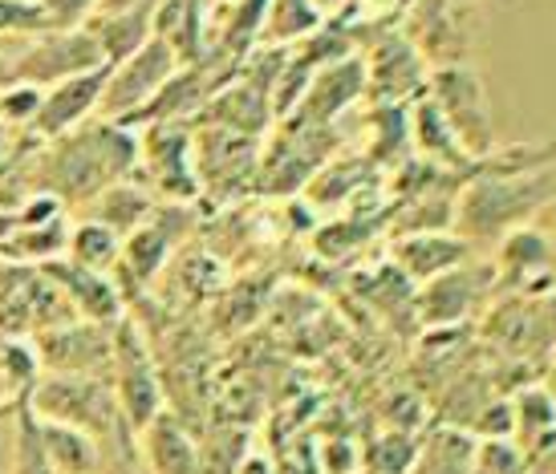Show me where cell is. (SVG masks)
<instances>
[{
    "label": "cell",
    "instance_id": "1",
    "mask_svg": "<svg viewBox=\"0 0 556 474\" xmlns=\"http://www.w3.org/2000/svg\"><path fill=\"white\" fill-rule=\"evenodd\" d=\"M139 167V134L123 123H93L46 142L33 154L37 195H49L62 207H86L110 183H123Z\"/></svg>",
    "mask_w": 556,
    "mask_h": 474
},
{
    "label": "cell",
    "instance_id": "2",
    "mask_svg": "<svg viewBox=\"0 0 556 474\" xmlns=\"http://www.w3.org/2000/svg\"><path fill=\"white\" fill-rule=\"evenodd\" d=\"M556 200V158L541 163H492L479 167L476 183L464 187L459 203L451 207L455 215V231L467 244L479 240H504L508 231L536 223V215Z\"/></svg>",
    "mask_w": 556,
    "mask_h": 474
},
{
    "label": "cell",
    "instance_id": "3",
    "mask_svg": "<svg viewBox=\"0 0 556 474\" xmlns=\"http://www.w3.org/2000/svg\"><path fill=\"white\" fill-rule=\"evenodd\" d=\"M25 401L41 422L81 430L102 446L110 438H130L110 373H41V382L33 385Z\"/></svg>",
    "mask_w": 556,
    "mask_h": 474
},
{
    "label": "cell",
    "instance_id": "4",
    "mask_svg": "<svg viewBox=\"0 0 556 474\" xmlns=\"http://www.w3.org/2000/svg\"><path fill=\"white\" fill-rule=\"evenodd\" d=\"M0 49L9 53L13 74L21 86L33 90H49L58 81L70 77L93 74V69H106V57L98 41L90 37V29H46L33 33V37H16V41H0Z\"/></svg>",
    "mask_w": 556,
    "mask_h": 474
},
{
    "label": "cell",
    "instance_id": "5",
    "mask_svg": "<svg viewBox=\"0 0 556 474\" xmlns=\"http://www.w3.org/2000/svg\"><path fill=\"white\" fill-rule=\"evenodd\" d=\"M179 74V57L163 37H151L142 49H135L126 62L106 65V86H102V102H98V118L102 123L130 126L142 110L151 106L163 86Z\"/></svg>",
    "mask_w": 556,
    "mask_h": 474
},
{
    "label": "cell",
    "instance_id": "6",
    "mask_svg": "<svg viewBox=\"0 0 556 474\" xmlns=\"http://www.w3.org/2000/svg\"><path fill=\"white\" fill-rule=\"evenodd\" d=\"M110 385L123 410V422L130 434H139L159 410H163V377L155 369L151 345L142 337V329L130 317L114 324V361H110Z\"/></svg>",
    "mask_w": 556,
    "mask_h": 474
},
{
    "label": "cell",
    "instance_id": "7",
    "mask_svg": "<svg viewBox=\"0 0 556 474\" xmlns=\"http://www.w3.org/2000/svg\"><path fill=\"white\" fill-rule=\"evenodd\" d=\"M33 349L46 373H110L114 361V324L70 321L33 333Z\"/></svg>",
    "mask_w": 556,
    "mask_h": 474
},
{
    "label": "cell",
    "instance_id": "8",
    "mask_svg": "<svg viewBox=\"0 0 556 474\" xmlns=\"http://www.w3.org/2000/svg\"><path fill=\"white\" fill-rule=\"evenodd\" d=\"M139 163L147 167L155 191L170 200H187L200 191L195 158H191V130L184 123H151L139 142Z\"/></svg>",
    "mask_w": 556,
    "mask_h": 474
},
{
    "label": "cell",
    "instance_id": "9",
    "mask_svg": "<svg viewBox=\"0 0 556 474\" xmlns=\"http://www.w3.org/2000/svg\"><path fill=\"white\" fill-rule=\"evenodd\" d=\"M102 86H106V69H93V74L70 77V81H58V86L41 90V106H37L25 134L33 142H53V138L86 126L98 114Z\"/></svg>",
    "mask_w": 556,
    "mask_h": 474
},
{
    "label": "cell",
    "instance_id": "10",
    "mask_svg": "<svg viewBox=\"0 0 556 474\" xmlns=\"http://www.w3.org/2000/svg\"><path fill=\"white\" fill-rule=\"evenodd\" d=\"M447 130L455 134V142L464 151L479 154L492 146V126H488V106H483V86L476 74L467 69H447V74L434 77V102H431Z\"/></svg>",
    "mask_w": 556,
    "mask_h": 474
},
{
    "label": "cell",
    "instance_id": "11",
    "mask_svg": "<svg viewBox=\"0 0 556 474\" xmlns=\"http://www.w3.org/2000/svg\"><path fill=\"white\" fill-rule=\"evenodd\" d=\"M41 272L49 276V284L62 292V300L70 305L74 317L81 321H98V324H118L126 317V300L118 284L102 272H90V268H81V264L65 260H46L41 264Z\"/></svg>",
    "mask_w": 556,
    "mask_h": 474
},
{
    "label": "cell",
    "instance_id": "12",
    "mask_svg": "<svg viewBox=\"0 0 556 474\" xmlns=\"http://www.w3.org/2000/svg\"><path fill=\"white\" fill-rule=\"evenodd\" d=\"M495 284H504V289L536 284V289H544V292L556 284V247L548 244V235H544L536 223L508 231V235L500 240Z\"/></svg>",
    "mask_w": 556,
    "mask_h": 474
},
{
    "label": "cell",
    "instance_id": "13",
    "mask_svg": "<svg viewBox=\"0 0 556 474\" xmlns=\"http://www.w3.org/2000/svg\"><path fill=\"white\" fill-rule=\"evenodd\" d=\"M139 446L147 474H200V446L175 410H159L139 430Z\"/></svg>",
    "mask_w": 556,
    "mask_h": 474
},
{
    "label": "cell",
    "instance_id": "14",
    "mask_svg": "<svg viewBox=\"0 0 556 474\" xmlns=\"http://www.w3.org/2000/svg\"><path fill=\"white\" fill-rule=\"evenodd\" d=\"M467 260H471V244L464 235H447V231H415L394 247V264L402 268V276L422 280V284Z\"/></svg>",
    "mask_w": 556,
    "mask_h": 474
},
{
    "label": "cell",
    "instance_id": "15",
    "mask_svg": "<svg viewBox=\"0 0 556 474\" xmlns=\"http://www.w3.org/2000/svg\"><path fill=\"white\" fill-rule=\"evenodd\" d=\"M155 207H159V200L147 187H139L135 179H123V183H110L93 203H86V219L102 223V228H110L118 240H126L130 231L142 228V223L151 219Z\"/></svg>",
    "mask_w": 556,
    "mask_h": 474
},
{
    "label": "cell",
    "instance_id": "16",
    "mask_svg": "<svg viewBox=\"0 0 556 474\" xmlns=\"http://www.w3.org/2000/svg\"><path fill=\"white\" fill-rule=\"evenodd\" d=\"M90 37L98 41L106 65L126 62L135 49L155 37V9H130V13H93L86 21Z\"/></svg>",
    "mask_w": 556,
    "mask_h": 474
},
{
    "label": "cell",
    "instance_id": "17",
    "mask_svg": "<svg viewBox=\"0 0 556 474\" xmlns=\"http://www.w3.org/2000/svg\"><path fill=\"white\" fill-rule=\"evenodd\" d=\"M170 247H175V228L167 223V207H155L151 219L123 240V260H118V268L130 272L135 280H142V284H151L163 272Z\"/></svg>",
    "mask_w": 556,
    "mask_h": 474
},
{
    "label": "cell",
    "instance_id": "18",
    "mask_svg": "<svg viewBox=\"0 0 556 474\" xmlns=\"http://www.w3.org/2000/svg\"><path fill=\"white\" fill-rule=\"evenodd\" d=\"M479 296L476 272H471V260L451 268V272L427 280V292L418 296V308H422V321L427 324H455L464 321L471 305Z\"/></svg>",
    "mask_w": 556,
    "mask_h": 474
},
{
    "label": "cell",
    "instance_id": "19",
    "mask_svg": "<svg viewBox=\"0 0 556 474\" xmlns=\"http://www.w3.org/2000/svg\"><path fill=\"white\" fill-rule=\"evenodd\" d=\"M37 418V413H33ZM41 422V418H37ZM41 446L46 459L58 474H102L106 471V446L81 434V430L58 426V422H41Z\"/></svg>",
    "mask_w": 556,
    "mask_h": 474
},
{
    "label": "cell",
    "instance_id": "20",
    "mask_svg": "<svg viewBox=\"0 0 556 474\" xmlns=\"http://www.w3.org/2000/svg\"><path fill=\"white\" fill-rule=\"evenodd\" d=\"M65 260L81 264V268H90V272L110 276L118 268V260H123V240L110 228H102V223L81 219V223H74L70 235H65Z\"/></svg>",
    "mask_w": 556,
    "mask_h": 474
},
{
    "label": "cell",
    "instance_id": "21",
    "mask_svg": "<svg viewBox=\"0 0 556 474\" xmlns=\"http://www.w3.org/2000/svg\"><path fill=\"white\" fill-rule=\"evenodd\" d=\"M317 21H321V13L313 9V0H268V13H264L273 41L305 37L309 29H317Z\"/></svg>",
    "mask_w": 556,
    "mask_h": 474
},
{
    "label": "cell",
    "instance_id": "22",
    "mask_svg": "<svg viewBox=\"0 0 556 474\" xmlns=\"http://www.w3.org/2000/svg\"><path fill=\"white\" fill-rule=\"evenodd\" d=\"M511 426H525L528 443L556 430V406L541 385H536V389H525V394L516 398V406H511Z\"/></svg>",
    "mask_w": 556,
    "mask_h": 474
},
{
    "label": "cell",
    "instance_id": "23",
    "mask_svg": "<svg viewBox=\"0 0 556 474\" xmlns=\"http://www.w3.org/2000/svg\"><path fill=\"white\" fill-rule=\"evenodd\" d=\"M46 29H81L93 16L98 0H33Z\"/></svg>",
    "mask_w": 556,
    "mask_h": 474
},
{
    "label": "cell",
    "instance_id": "24",
    "mask_svg": "<svg viewBox=\"0 0 556 474\" xmlns=\"http://www.w3.org/2000/svg\"><path fill=\"white\" fill-rule=\"evenodd\" d=\"M520 471H525V459H520L504 438H492V443L479 450L476 474H520Z\"/></svg>",
    "mask_w": 556,
    "mask_h": 474
},
{
    "label": "cell",
    "instance_id": "25",
    "mask_svg": "<svg viewBox=\"0 0 556 474\" xmlns=\"http://www.w3.org/2000/svg\"><path fill=\"white\" fill-rule=\"evenodd\" d=\"M536 312H541V329H548V333H553V341H556V284L541 296Z\"/></svg>",
    "mask_w": 556,
    "mask_h": 474
},
{
    "label": "cell",
    "instance_id": "26",
    "mask_svg": "<svg viewBox=\"0 0 556 474\" xmlns=\"http://www.w3.org/2000/svg\"><path fill=\"white\" fill-rule=\"evenodd\" d=\"M159 0H98L93 13H130V9H155Z\"/></svg>",
    "mask_w": 556,
    "mask_h": 474
},
{
    "label": "cell",
    "instance_id": "27",
    "mask_svg": "<svg viewBox=\"0 0 556 474\" xmlns=\"http://www.w3.org/2000/svg\"><path fill=\"white\" fill-rule=\"evenodd\" d=\"M102 474H147V466L142 462H135V454H118V459H106V471Z\"/></svg>",
    "mask_w": 556,
    "mask_h": 474
},
{
    "label": "cell",
    "instance_id": "28",
    "mask_svg": "<svg viewBox=\"0 0 556 474\" xmlns=\"http://www.w3.org/2000/svg\"><path fill=\"white\" fill-rule=\"evenodd\" d=\"M536 228H541L544 235H548V244L556 247V200L548 203V207H544L541 215H536Z\"/></svg>",
    "mask_w": 556,
    "mask_h": 474
},
{
    "label": "cell",
    "instance_id": "29",
    "mask_svg": "<svg viewBox=\"0 0 556 474\" xmlns=\"http://www.w3.org/2000/svg\"><path fill=\"white\" fill-rule=\"evenodd\" d=\"M16 154H13V130L9 126H0V170L13 163Z\"/></svg>",
    "mask_w": 556,
    "mask_h": 474
},
{
    "label": "cell",
    "instance_id": "30",
    "mask_svg": "<svg viewBox=\"0 0 556 474\" xmlns=\"http://www.w3.org/2000/svg\"><path fill=\"white\" fill-rule=\"evenodd\" d=\"M9 86H16V74H13V62H9V53L0 49V93L9 90Z\"/></svg>",
    "mask_w": 556,
    "mask_h": 474
},
{
    "label": "cell",
    "instance_id": "31",
    "mask_svg": "<svg viewBox=\"0 0 556 474\" xmlns=\"http://www.w3.org/2000/svg\"><path fill=\"white\" fill-rule=\"evenodd\" d=\"M236 474H273V466H268L264 459H244Z\"/></svg>",
    "mask_w": 556,
    "mask_h": 474
},
{
    "label": "cell",
    "instance_id": "32",
    "mask_svg": "<svg viewBox=\"0 0 556 474\" xmlns=\"http://www.w3.org/2000/svg\"><path fill=\"white\" fill-rule=\"evenodd\" d=\"M553 373H556V369H553Z\"/></svg>",
    "mask_w": 556,
    "mask_h": 474
}]
</instances>
